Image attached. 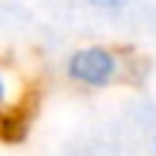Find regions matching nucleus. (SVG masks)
I'll use <instances>...</instances> for the list:
<instances>
[{
  "mask_svg": "<svg viewBox=\"0 0 156 156\" xmlns=\"http://www.w3.org/2000/svg\"><path fill=\"white\" fill-rule=\"evenodd\" d=\"M6 95H9V84H6V75H3V69H0V107L6 104Z\"/></svg>",
  "mask_w": 156,
  "mask_h": 156,
  "instance_id": "nucleus-3",
  "label": "nucleus"
},
{
  "mask_svg": "<svg viewBox=\"0 0 156 156\" xmlns=\"http://www.w3.org/2000/svg\"><path fill=\"white\" fill-rule=\"evenodd\" d=\"M122 73V61L116 52L104 49V46H81L67 58V75L78 87L87 90H104L116 84Z\"/></svg>",
  "mask_w": 156,
  "mask_h": 156,
  "instance_id": "nucleus-1",
  "label": "nucleus"
},
{
  "mask_svg": "<svg viewBox=\"0 0 156 156\" xmlns=\"http://www.w3.org/2000/svg\"><path fill=\"white\" fill-rule=\"evenodd\" d=\"M153 151H156V142H153Z\"/></svg>",
  "mask_w": 156,
  "mask_h": 156,
  "instance_id": "nucleus-4",
  "label": "nucleus"
},
{
  "mask_svg": "<svg viewBox=\"0 0 156 156\" xmlns=\"http://www.w3.org/2000/svg\"><path fill=\"white\" fill-rule=\"evenodd\" d=\"M93 6H98V9H122V6L133 3V0H90Z\"/></svg>",
  "mask_w": 156,
  "mask_h": 156,
  "instance_id": "nucleus-2",
  "label": "nucleus"
}]
</instances>
